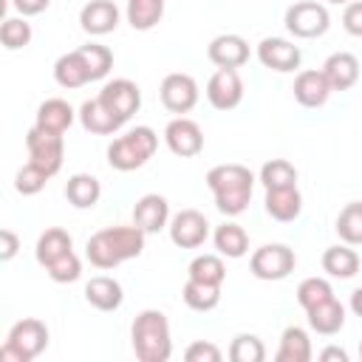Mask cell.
<instances>
[{
	"instance_id": "10",
	"label": "cell",
	"mask_w": 362,
	"mask_h": 362,
	"mask_svg": "<svg viewBox=\"0 0 362 362\" xmlns=\"http://www.w3.org/2000/svg\"><path fill=\"white\" fill-rule=\"evenodd\" d=\"M170 240L178 249H198L209 238V221L198 209H181L170 218Z\"/></svg>"
},
{
	"instance_id": "48",
	"label": "cell",
	"mask_w": 362,
	"mask_h": 362,
	"mask_svg": "<svg viewBox=\"0 0 362 362\" xmlns=\"http://www.w3.org/2000/svg\"><path fill=\"white\" fill-rule=\"evenodd\" d=\"M325 3H334V6H348L351 0H325Z\"/></svg>"
},
{
	"instance_id": "29",
	"label": "cell",
	"mask_w": 362,
	"mask_h": 362,
	"mask_svg": "<svg viewBox=\"0 0 362 362\" xmlns=\"http://www.w3.org/2000/svg\"><path fill=\"white\" fill-rule=\"evenodd\" d=\"M212 240H215L218 255H223V257H243L249 252V235H246V229L240 223H232V221L221 223L215 229Z\"/></svg>"
},
{
	"instance_id": "7",
	"label": "cell",
	"mask_w": 362,
	"mask_h": 362,
	"mask_svg": "<svg viewBox=\"0 0 362 362\" xmlns=\"http://www.w3.org/2000/svg\"><path fill=\"white\" fill-rule=\"evenodd\" d=\"M294 266H297V255L286 243H266L255 249L249 260V272L257 280H283L294 272Z\"/></svg>"
},
{
	"instance_id": "23",
	"label": "cell",
	"mask_w": 362,
	"mask_h": 362,
	"mask_svg": "<svg viewBox=\"0 0 362 362\" xmlns=\"http://www.w3.org/2000/svg\"><path fill=\"white\" fill-rule=\"evenodd\" d=\"M74 116L76 110L65 102V99H45L40 107H37V127L40 130H48V133H65L71 124H74Z\"/></svg>"
},
{
	"instance_id": "11",
	"label": "cell",
	"mask_w": 362,
	"mask_h": 362,
	"mask_svg": "<svg viewBox=\"0 0 362 362\" xmlns=\"http://www.w3.org/2000/svg\"><path fill=\"white\" fill-rule=\"evenodd\" d=\"M206 99L215 110H232L243 99V79L238 68H218L206 82Z\"/></svg>"
},
{
	"instance_id": "24",
	"label": "cell",
	"mask_w": 362,
	"mask_h": 362,
	"mask_svg": "<svg viewBox=\"0 0 362 362\" xmlns=\"http://www.w3.org/2000/svg\"><path fill=\"white\" fill-rule=\"evenodd\" d=\"M305 314H308L311 331H317V334H322V337H331V334H337V331L345 325V305H342L337 297H331V300H325V303L308 308Z\"/></svg>"
},
{
	"instance_id": "37",
	"label": "cell",
	"mask_w": 362,
	"mask_h": 362,
	"mask_svg": "<svg viewBox=\"0 0 362 362\" xmlns=\"http://www.w3.org/2000/svg\"><path fill=\"white\" fill-rule=\"evenodd\" d=\"M331 297H334V288H331V283L325 277H305L297 286V303L305 311L314 308V305H320V303H325V300H331Z\"/></svg>"
},
{
	"instance_id": "30",
	"label": "cell",
	"mask_w": 362,
	"mask_h": 362,
	"mask_svg": "<svg viewBox=\"0 0 362 362\" xmlns=\"http://www.w3.org/2000/svg\"><path fill=\"white\" fill-rule=\"evenodd\" d=\"M71 246H74L71 235H68L65 229H59V226H51V229H45V232L40 235V240H37V249H34L37 263H40V266H48V263H54L57 257H62L65 252H71Z\"/></svg>"
},
{
	"instance_id": "2",
	"label": "cell",
	"mask_w": 362,
	"mask_h": 362,
	"mask_svg": "<svg viewBox=\"0 0 362 362\" xmlns=\"http://www.w3.org/2000/svg\"><path fill=\"white\" fill-rule=\"evenodd\" d=\"M206 187L215 195L218 212L235 218V215L246 212V206H249L255 175L243 164H218V167H212L206 173Z\"/></svg>"
},
{
	"instance_id": "38",
	"label": "cell",
	"mask_w": 362,
	"mask_h": 362,
	"mask_svg": "<svg viewBox=\"0 0 362 362\" xmlns=\"http://www.w3.org/2000/svg\"><path fill=\"white\" fill-rule=\"evenodd\" d=\"M0 42L8 51L25 48L31 42V23L25 17H6L3 25H0Z\"/></svg>"
},
{
	"instance_id": "22",
	"label": "cell",
	"mask_w": 362,
	"mask_h": 362,
	"mask_svg": "<svg viewBox=\"0 0 362 362\" xmlns=\"http://www.w3.org/2000/svg\"><path fill=\"white\" fill-rule=\"evenodd\" d=\"M54 79H57L59 88H68V90L93 82L90 79V71H88V65H85V59H82L79 51H68V54H62L54 62Z\"/></svg>"
},
{
	"instance_id": "47",
	"label": "cell",
	"mask_w": 362,
	"mask_h": 362,
	"mask_svg": "<svg viewBox=\"0 0 362 362\" xmlns=\"http://www.w3.org/2000/svg\"><path fill=\"white\" fill-rule=\"evenodd\" d=\"M351 311H354V314L362 320V286H359V288L351 294Z\"/></svg>"
},
{
	"instance_id": "44",
	"label": "cell",
	"mask_w": 362,
	"mask_h": 362,
	"mask_svg": "<svg viewBox=\"0 0 362 362\" xmlns=\"http://www.w3.org/2000/svg\"><path fill=\"white\" fill-rule=\"evenodd\" d=\"M20 249V238L11 229H0V260H11Z\"/></svg>"
},
{
	"instance_id": "12",
	"label": "cell",
	"mask_w": 362,
	"mask_h": 362,
	"mask_svg": "<svg viewBox=\"0 0 362 362\" xmlns=\"http://www.w3.org/2000/svg\"><path fill=\"white\" fill-rule=\"evenodd\" d=\"M257 59L263 68L269 71H277V74H288V71H297L300 68V48L291 42V40H283V37H263L257 42Z\"/></svg>"
},
{
	"instance_id": "49",
	"label": "cell",
	"mask_w": 362,
	"mask_h": 362,
	"mask_svg": "<svg viewBox=\"0 0 362 362\" xmlns=\"http://www.w3.org/2000/svg\"><path fill=\"white\" fill-rule=\"evenodd\" d=\"M359 359H362V342H359Z\"/></svg>"
},
{
	"instance_id": "28",
	"label": "cell",
	"mask_w": 362,
	"mask_h": 362,
	"mask_svg": "<svg viewBox=\"0 0 362 362\" xmlns=\"http://www.w3.org/2000/svg\"><path fill=\"white\" fill-rule=\"evenodd\" d=\"M277 362H308L311 359V339L300 325H288L280 334V348H277Z\"/></svg>"
},
{
	"instance_id": "26",
	"label": "cell",
	"mask_w": 362,
	"mask_h": 362,
	"mask_svg": "<svg viewBox=\"0 0 362 362\" xmlns=\"http://www.w3.org/2000/svg\"><path fill=\"white\" fill-rule=\"evenodd\" d=\"M359 266H362V260H359V255L348 246V243H337V246H328L325 252H322V269L331 274V277H339V280H351L356 272H359Z\"/></svg>"
},
{
	"instance_id": "14",
	"label": "cell",
	"mask_w": 362,
	"mask_h": 362,
	"mask_svg": "<svg viewBox=\"0 0 362 362\" xmlns=\"http://www.w3.org/2000/svg\"><path fill=\"white\" fill-rule=\"evenodd\" d=\"M99 99L107 105L110 113H116L122 122H127L141 107V90L133 79H113L99 90Z\"/></svg>"
},
{
	"instance_id": "1",
	"label": "cell",
	"mask_w": 362,
	"mask_h": 362,
	"mask_svg": "<svg viewBox=\"0 0 362 362\" xmlns=\"http://www.w3.org/2000/svg\"><path fill=\"white\" fill-rule=\"evenodd\" d=\"M144 249V232L133 226H105L85 243V255L96 269H116L119 263L139 257Z\"/></svg>"
},
{
	"instance_id": "20",
	"label": "cell",
	"mask_w": 362,
	"mask_h": 362,
	"mask_svg": "<svg viewBox=\"0 0 362 362\" xmlns=\"http://www.w3.org/2000/svg\"><path fill=\"white\" fill-rule=\"evenodd\" d=\"M79 122H82V127L88 130V133H96V136H110V133H116L124 122L116 116V113H110L107 110V105L96 96V99H88V102H82V107H79Z\"/></svg>"
},
{
	"instance_id": "21",
	"label": "cell",
	"mask_w": 362,
	"mask_h": 362,
	"mask_svg": "<svg viewBox=\"0 0 362 362\" xmlns=\"http://www.w3.org/2000/svg\"><path fill=\"white\" fill-rule=\"evenodd\" d=\"M85 300L99 311H116L124 300V291H122L119 280H113L107 274H96L85 283Z\"/></svg>"
},
{
	"instance_id": "40",
	"label": "cell",
	"mask_w": 362,
	"mask_h": 362,
	"mask_svg": "<svg viewBox=\"0 0 362 362\" xmlns=\"http://www.w3.org/2000/svg\"><path fill=\"white\" fill-rule=\"evenodd\" d=\"M48 173L45 170H40L37 164H23L20 170H17V175H14V189L20 192V195H37L40 189H45V184H48Z\"/></svg>"
},
{
	"instance_id": "36",
	"label": "cell",
	"mask_w": 362,
	"mask_h": 362,
	"mask_svg": "<svg viewBox=\"0 0 362 362\" xmlns=\"http://www.w3.org/2000/svg\"><path fill=\"white\" fill-rule=\"evenodd\" d=\"M76 51L82 54V59H85V65H88L93 82H96V79H105V76L110 74V68H113V54H110L107 45L88 42V45H79Z\"/></svg>"
},
{
	"instance_id": "4",
	"label": "cell",
	"mask_w": 362,
	"mask_h": 362,
	"mask_svg": "<svg viewBox=\"0 0 362 362\" xmlns=\"http://www.w3.org/2000/svg\"><path fill=\"white\" fill-rule=\"evenodd\" d=\"M156 147H158L156 130L147 127V124H141V127H136V130L113 139V144L107 147V164L113 170H119V173L139 170V167H144L153 158Z\"/></svg>"
},
{
	"instance_id": "35",
	"label": "cell",
	"mask_w": 362,
	"mask_h": 362,
	"mask_svg": "<svg viewBox=\"0 0 362 362\" xmlns=\"http://www.w3.org/2000/svg\"><path fill=\"white\" fill-rule=\"evenodd\" d=\"M187 277L198 280V283H209V286H221L226 280V266L218 255H198L189 266H187Z\"/></svg>"
},
{
	"instance_id": "43",
	"label": "cell",
	"mask_w": 362,
	"mask_h": 362,
	"mask_svg": "<svg viewBox=\"0 0 362 362\" xmlns=\"http://www.w3.org/2000/svg\"><path fill=\"white\" fill-rule=\"evenodd\" d=\"M342 28L351 37H362V0H351L342 11Z\"/></svg>"
},
{
	"instance_id": "46",
	"label": "cell",
	"mask_w": 362,
	"mask_h": 362,
	"mask_svg": "<svg viewBox=\"0 0 362 362\" xmlns=\"http://www.w3.org/2000/svg\"><path fill=\"white\" fill-rule=\"evenodd\" d=\"M320 359H322V362H348V354H345L342 348L331 345V348H325V351L320 354Z\"/></svg>"
},
{
	"instance_id": "41",
	"label": "cell",
	"mask_w": 362,
	"mask_h": 362,
	"mask_svg": "<svg viewBox=\"0 0 362 362\" xmlns=\"http://www.w3.org/2000/svg\"><path fill=\"white\" fill-rule=\"evenodd\" d=\"M45 272H48V277H51L54 283H74V280H79V274H82V263H79V257H76L74 249H71V252H65L62 257H57L54 263H48Z\"/></svg>"
},
{
	"instance_id": "31",
	"label": "cell",
	"mask_w": 362,
	"mask_h": 362,
	"mask_svg": "<svg viewBox=\"0 0 362 362\" xmlns=\"http://www.w3.org/2000/svg\"><path fill=\"white\" fill-rule=\"evenodd\" d=\"M337 235L348 246H362V201H351L337 215Z\"/></svg>"
},
{
	"instance_id": "17",
	"label": "cell",
	"mask_w": 362,
	"mask_h": 362,
	"mask_svg": "<svg viewBox=\"0 0 362 362\" xmlns=\"http://www.w3.org/2000/svg\"><path fill=\"white\" fill-rule=\"evenodd\" d=\"M79 23H82V31H88L93 37L110 34L119 25V8L113 0H90L82 6Z\"/></svg>"
},
{
	"instance_id": "6",
	"label": "cell",
	"mask_w": 362,
	"mask_h": 362,
	"mask_svg": "<svg viewBox=\"0 0 362 362\" xmlns=\"http://www.w3.org/2000/svg\"><path fill=\"white\" fill-rule=\"evenodd\" d=\"M286 31L291 37H300V40H314V37H322L331 25V14L322 3H314V0H300L294 6L286 8Z\"/></svg>"
},
{
	"instance_id": "32",
	"label": "cell",
	"mask_w": 362,
	"mask_h": 362,
	"mask_svg": "<svg viewBox=\"0 0 362 362\" xmlns=\"http://www.w3.org/2000/svg\"><path fill=\"white\" fill-rule=\"evenodd\" d=\"M164 17V0H127V23L136 31H150Z\"/></svg>"
},
{
	"instance_id": "34",
	"label": "cell",
	"mask_w": 362,
	"mask_h": 362,
	"mask_svg": "<svg viewBox=\"0 0 362 362\" xmlns=\"http://www.w3.org/2000/svg\"><path fill=\"white\" fill-rule=\"evenodd\" d=\"M260 184L266 189H286V187H297V170L291 161L286 158H272L260 167Z\"/></svg>"
},
{
	"instance_id": "13",
	"label": "cell",
	"mask_w": 362,
	"mask_h": 362,
	"mask_svg": "<svg viewBox=\"0 0 362 362\" xmlns=\"http://www.w3.org/2000/svg\"><path fill=\"white\" fill-rule=\"evenodd\" d=\"M164 141L181 158H192V156H198L204 150V133H201L198 122H192L187 116H175L164 127Z\"/></svg>"
},
{
	"instance_id": "18",
	"label": "cell",
	"mask_w": 362,
	"mask_h": 362,
	"mask_svg": "<svg viewBox=\"0 0 362 362\" xmlns=\"http://www.w3.org/2000/svg\"><path fill=\"white\" fill-rule=\"evenodd\" d=\"M322 74H325L331 90H348V88H354L356 79H359V59H356V54H351V51H337V54H331V57L325 59Z\"/></svg>"
},
{
	"instance_id": "9",
	"label": "cell",
	"mask_w": 362,
	"mask_h": 362,
	"mask_svg": "<svg viewBox=\"0 0 362 362\" xmlns=\"http://www.w3.org/2000/svg\"><path fill=\"white\" fill-rule=\"evenodd\" d=\"M158 93H161V105H164L170 113H178V116L189 113V110L198 105V82H195L189 74H181V71L167 74V76L161 79Z\"/></svg>"
},
{
	"instance_id": "3",
	"label": "cell",
	"mask_w": 362,
	"mask_h": 362,
	"mask_svg": "<svg viewBox=\"0 0 362 362\" xmlns=\"http://www.w3.org/2000/svg\"><path fill=\"white\" fill-rule=\"evenodd\" d=\"M130 342L133 354L141 362H167L173 354V339H170V322L158 308H144L130 328Z\"/></svg>"
},
{
	"instance_id": "25",
	"label": "cell",
	"mask_w": 362,
	"mask_h": 362,
	"mask_svg": "<svg viewBox=\"0 0 362 362\" xmlns=\"http://www.w3.org/2000/svg\"><path fill=\"white\" fill-rule=\"evenodd\" d=\"M266 212L274 221H294L303 212V195L297 187H286V189H266Z\"/></svg>"
},
{
	"instance_id": "42",
	"label": "cell",
	"mask_w": 362,
	"mask_h": 362,
	"mask_svg": "<svg viewBox=\"0 0 362 362\" xmlns=\"http://www.w3.org/2000/svg\"><path fill=\"white\" fill-rule=\"evenodd\" d=\"M184 359H187V362H221V348L212 345V342L198 339V342H192V345L184 351Z\"/></svg>"
},
{
	"instance_id": "19",
	"label": "cell",
	"mask_w": 362,
	"mask_h": 362,
	"mask_svg": "<svg viewBox=\"0 0 362 362\" xmlns=\"http://www.w3.org/2000/svg\"><path fill=\"white\" fill-rule=\"evenodd\" d=\"M294 99L303 105V107H322L331 96V85L320 71H300L297 79H294Z\"/></svg>"
},
{
	"instance_id": "33",
	"label": "cell",
	"mask_w": 362,
	"mask_h": 362,
	"mask_svg": "<svg viewBox=\"0 0 362 362\" xmlns=\"http://www.w3.org/2000/svg\"><path fill=\"white\" fill-rule=\"evenodd\" d=\"M181 297L192 311H212L221 303V286H209V283H198L187 277Z\"/></svg>"
},
{
	"instance_id": "5",
	"label": "cell",
	"mask_w": 362,
	"mask_h": 362,
	"mask_svg": "<svg viewBox=\"0 0 362 362\" xmlns=\"http://www.w3.org/2000/svg\"><path fill=\"white\" fill-rule=\"evenodd\" d=\"M48 345V328L42 320L25 317L20 322L11 325L3 348H0V359L3 362H31L37 359Z\"/></svg>"
},
{
	"instance_id": "8",
	"label": "cell",
	"mask_w": 362,
	"mask_h": 362,
	"mask_svg": "<svg viewBox=\"0 0 362 362\" xmlns=\"http://www.w3.org/2000/svg\"><path fill=\"white\" fill-rule=\"evenodd\" d=\"M25 147H28V161L37 164L40 170H45L48 175H57L65 158V141L59 133H48L40 130L37 124L28 130L25 136Z\"/></svg>"
},
{
	"instance_id": "15",
	"label": "cell",
	"mask_w": 362,
	"mask_h": 362,
	"mask_svg": "<svg viewBox=\"0 0 362 362\" xmlns=\"http://www.w3.org/2000/svg\"><path fill=\"white\" fill-rule=\"evenodd\" d=\"M206 57L218 68H240L249 62V42L240 34H218L206 45Z\"/></svg>"
},
{
	"instance_id": "39",
	"label": "cell",
	"mask_w": 362,
	"mask_h": 362,
	"mask_svg": "<svg viewBox=\"0 0 362 362\" xmlns=\"http://www.w3.org/2000/svg\"><path fill=\"white\" fill-rule=\"evenodd\" d=\"M229 359L232 362H263L266 348L255 334H238L229 345Z\"/></svg>"
},
{
	"instance_id": "27",
	"label": "cell",
	"mask_w": 362,
	"mask_h": 362,
	"mask_svg": "<svg viewBox=\"0 0 362 362\" xmlns=\"http://www.w3.org/2000/svg\"><path fill=\"white\" fill-rule=\"evenodd\" d=\"M65 198H68V204L76 206V209H90V206L99 204L102 187H99V181H96L93 175L76 173V175H71L68 184H65Z\"/></svg>"
},
{
	"instance_id": "45",
	"label": "cell",
	"mask_w": 362,
	"mask_h": 362,
	"mask_svg": "<svg viewBox=\"0 0 362 362\" xmlns=\"http://www.w3.org/2000/svg\"><path fill=\"white\" fill-rule=\"evenodd\" d=\"M11 6L23 14V17H34L40 11H45L51 6V0H11Z\"/></svg>"
},
{
	"instance_id": "16",
	"label": "cell",
	"mask_w": 362,
	"mask_h": 362,
	"mask_svg": "<svg viewBox=\"0 0 362 362\" xmlns=\"http://www.w3.org/2000/svg\"><path fill=\"white\" fill-rule=\"evenodd\" d=\"M133 223L144 232V235H153V232H161L167 223H170V204L164 195H156V192H147L136 201L133 206Z\"/></svg>"
}]
</instances>
